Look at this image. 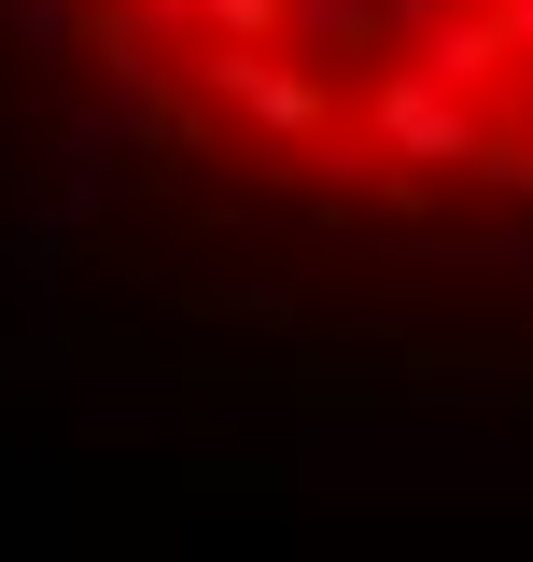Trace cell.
<instances>
[{
	"label": "cell",
	"mask_w": 533,
	"mask_h": 562,
	"mask_svg": "<svg viewBox=\"0 0 533 562\" xmlns=\"http://www.w3.org/2000/svg\"><path fill=\"white\" fill-rule=\"evenodd\" d=\"M14 29L225 225L533 268V0H14Z\"/></svg>",
	"instance_id": "6da1fadb"
}]
</instances>
